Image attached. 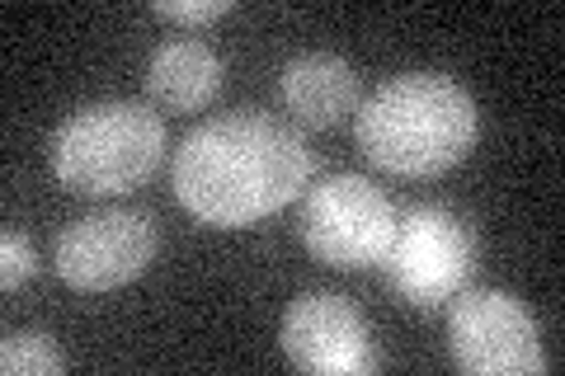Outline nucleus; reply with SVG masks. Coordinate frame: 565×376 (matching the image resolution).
<instances>
[{
	"instance_id": "423d86ee",
	"label": "nucleus",
	"mask_w": 565,
	"mask_h": 376,
	"mask_svg": "<svg viewBox=\"0 0 565 376\" xmlns=\"http://www.w3.org/2000/svg\"><path fill=\"white\" fill-rule=\"evenodd\" d=\"M452 363L471 376H537L546 353L527 307L500 288H462L448 301Z\"/></svg>"
},
{
	"instance_id": "f257e3e1",
	"label": "nucleus",
	"mask_w": 565,
	"mask_h": 376,
	"mask_svg": "<svg viewBox=\"0 0 565 376\" xmlns=\"http://www.w3.org/2000/svg\"><path fill=\"white\" fill-rule=\"evenodd\" d=\"M311 151L297 128L264 109L199 122L174 151V193L207 226H250L307 189Z\"/></svg>"
},
{
	"instance_id": "1a4fd4ad",
	"label": "nucleus",
	"mask_w": 565,
	"mask_h": 376,
	"mask_svg": "<svg viewBox=\"0 0 565 376\" xmlns=\"http://www.w3.org/2000/svg\"><path fill=\"white\" fill-rule=\"evenodd\" d=\"M278 95L302 128H340L349 114H359V76L334 52H297L278 71Z\"/></svg>"
},
{
	"instance_id": "0eeeda50",
	"label": "nucleus",
	"mask_w": 565,
	"mask_h": 376,
	"mask_svg": "<svg viewBox=\"0 0 565 376\" xmlns=\"http://www.w3.org/2000/svg\"><path fill=\"white\" fill-rule=\"evenodd\" d=\"M161 230L141 207H104L57 236V278L76 292H114L147 273Z\"/></svg>"
},
{
	"instance_id": "f8f14e48",
	"label": "nucleus",
	"mask_w": 565,
	"mask_h": 376,
	"mask_svg": "<svg viewBox=\"0 0 565 376\" xmlns=\"http://www.w3.org/2000/svg\"><path fill=\"white\" fill-rule=\"evenodd\" d=\"M33 240L24 236L20 226H6V236H0V288L6 292H20L24 282L33 278Z\"/></svg>"
},
{
	"instance_id": "7ed1b4c3",
	"label": "nucleus",
	"mask_w": 565,
	"mask_h": 376,
	"mask_svg": "<svg viewBox=\"0 0 565 376\" xmlns=\"http://www.w3.org/2000/svg\"><path fill=\"white\" fill-rule=\"evenodd\" d=\"M166 160V122L151 104L104 99L85 104L57 122L47 141V165L71 193L109 198V193L137 189Z\"/></svg>"
},
{
	"instance_id": "6e6552de",
	"label": "nucleus",
	"mask_w": 565,
	"mask_h": 376,
	"mask_svg": "<svg viewBox=\"0 0 565 376\" xmlns=\"http://www.w3.org/2000/svg\"><path fill=\"white\" fill-rule=\"evenodd\" d=\"M278 344L292 367L316 376H367L382 367L363 311L340 292H302L282 315Z\"/></svg>"
},
{
	"instance_id": "9d476101",
	"label": "nucleus",
	"mask_w": 565,
	"mask_h": 376,
	"mask_svg": "<svg viewBox=\"0 0 565 376\" xmlns=\"http://www.w3.org/2000/svg\"><path fill=\"white\" fill-rule=\"evenodd\" d=\"M222 89V57L199 39H170L147 62V95L166 114H199Z\"/></svg>"
},
{
	"instance_id": "9b49d317",
	"label": "nucleus",
	"mask_w": 565,
	"mask_h": 376,
	"mask_svg": "<svg viewBox=\"0 0 565 376\" xmlns=\"http://www.w3.org/2000/svg\"><path fill=\"white\" fill-rule=\"evenodd\" d=\"M0 372L6 376H62L66 353L43 330H6V339H0Z\"/></svg>"
},
{
	"instance_id": "f03ea898",
	"label": "nucleus",
	"mask_w": 565,
	"mask_h": 376,
	"mask_svg": "<svg viewBox=\"0 0 565 376\" xmlns=\"http://www.w3.org/2000/svg\"><path fill=\"white\" fill-rule=\"evenodd\" d=\"M359 151L401 179L444 174L476 147V99L444 71H405L359 104Z\"/></svg>"
},
{
	"instance_id": "ddd939ff",
	"label": "nucleus",
	"mask_w": 565,
	"mask_h": 376,
	"mask_svg": "<svg viewBox=\"0 0 565 376\" xmlns=\"http://www.w3.org/2000/svg\"><path fill=\"white\" fill-rule=\"evenodd\" d=\"M156 14L174 24H212L232 14V0H156Z\"/></svg>"
},
{
	"instance_id": "20e7f679",
	"label": "nucleus",
	"mask_w": 565,
	"mask_h": 376,
	"mask_svg": "<svg viewBox=\"0 0 565 376\" xmlns=\"http://www.w3.org/2000/svg\"><path fill=\"white\" fill-rule=\"evenodd\" d=\"M382 268L401 301H411L415 311H434L471 282L476 230L444 203H415L396 217Z\"/></svg>"
},
{
	"instance_id": "39448f33",
	"label": "nucleus",
	"mask_w": 565,
	"mask_h": 376,
	"mask_svg": "<svg viewBox=\"0 0 565 376\" xmlns=\"http://www.w3.org/2000/svg\"><path fill=\"white\" fill-rule=\"evenodd\" d=\"M396 236L392 198L363 174H330L302 198V240L330 268H373Z\"/></svg>"
}]
</instances>
